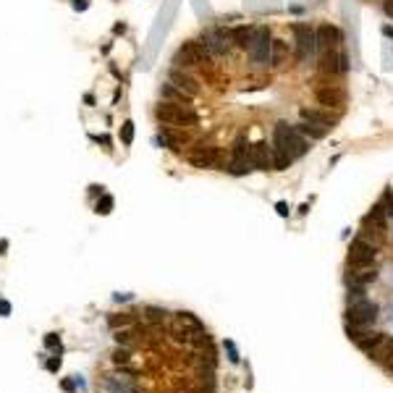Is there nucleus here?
<instances>
[{
	"mask_svg": "<svg viewBox=\"0 0 393 393\" xmlns=\"http://www.w3.org/2000/svg\"><path fill=\"white\" fill-rule=\"evenodd\" d=\"M270 145H273L275 152H286V155H291L294 160H296V157L307 155L309 139L294 123H289V121H278V123L273 126V142H270Z\"/></svg>",
	"mask_w": 393,
	"mask_h": 393,
	"instance_id": "1",
	"label": "nucleus"
},
{
	"mask_svg": "<svg viewBox=\"0 0 393 393\" xmlns=\"http://www.w3.org/2000/svg\"><path fill=\"white\" fill-rule=\"evenodd\" d=\"M155 118L173 128H189V126H196V121H199L192 105H176V102H163V100L155 108Z\"/></svg>",
	"mask_w": 393,
	"mask_h": 393,
	"instance_id": "2",
	"label": "nucleus"
},
{
	"mask_svg": "<svg viewBox=\"0 0 393 393\" xmlns=\"http://www.w3.org/2000/svg\"><path fill=\"white\" fill-rule=\"evenodd\" d=\"M270 45H273L270 29L265 24H254L252 42H249V48H246V55L252 60L254 69H268L270 66Z\"/></svg>",
	"mask_w": 393,
	"mask_h": 393,
	"instance_id": "3",
	"label": "nucleus"
},
{
	"mask_svg": "<svg viewBox=\"0 0 393 393\" xmlns=\"http://www.w3.org/2000/svg\"><path fill=\"white\" fill-rule=\"evenodd\" d=\"M294 32V58H296V63H307V60L315 58L317 52V37H315V26L309 24H294L291 26Z\"/></svg>",
	"mask_w": 393,
	"mask_h": 393,
	"instance_id": "4",
	"label": "nucleus"
},
{
	"mask_svg": "<svg viewBox=\"0 0 393 393\" xmlns=\"http://www.w3.org/2000/svg\"><path fill=\"white\" fill-rule=\"evenodd\" d=\"M377 260V244H372L367 236H357L349 246V254H346V268H369L375 265Z\"/></svg>",
	"mask_w": 393,
	"mask_h": 393,
	"instance_id": "5",
	"label": "nucleus"
},
{
	"mask_svg": "<svg viewBox=\"0 0 393 393\" xmlns=\"http://www.w3.org/2000/svg\"><path fill=\"white\" fill-rule=\"evenodd\" d=\"M380 317V307L377 301L372 299H362V301H354V304H346V322L351 325H365V328H372Z\"/></svg>",
	"mask_w": 393,
	"mask_h": 393,
	"instance_id": "6",
	"label": "nucleus"
},
{
	"mask_svg": "<svg viewBox=\"0 0 393 393\" xmlns=\"http://www.w3.org/2000/svg\"><path fill=\"white\" fill-rule=\"evenodd\" d=\"M210 60H213V55L207 52V48H205V42H202V40H189V42L181 45L178 52H176V63L181 66V69L205 66V63H210Z\"/></svg>",
	"mask_w": 393,
	"mask_h": 393,
	"instance_id": "7",
	"label": "nucleus"
},
{
	"mask_svg": "<svg viewBox=\"0 0 393 393\" xmlns=\"http://www.w3.org/2000/svg\"><path fill=\"white\" fill-rule=\"evenodd\" d=\"M317 69H320L322 76H341V74L349 71V58H346L344 50H325L320 55V63H317Z\"/></svg>",
	"mask_w": 393,
	"mask_h": 393,
	"instance_id": "8",
	"label": "nucleus"
},
{
	"mask_svg": "<svg viewBox=\"0 0 393 393\" xmlns=\"http://www.w3.org/2000/svg\"><path fill=\"white\" fill-rule=\"evenodd\" d=\"M344 330H346V336H349V341L357 346V349H362V351H369L372 349V344L380 338V333L377 330H372V328H365V325H351V322H344Z\"/></svg>",
	"mask_w": 393,
	"mask_h": 393,
	"instance_id": "9",
	"label": "nucleus"
},
{
	"mask_svg": "<svg viewBox=\"0 0 393 393\" xmlns=\"http://www.w3.org/2000/svg\"><path fill=\"white\" fill-rule=\"evenodd\" d=\"M202 42H205L207 52L213 58H225L231 52V32H225V29H215V32H207L202 37Z\"/></svg>",
	"mask_w": 393,
	"mask_h": 393,
	"instance_id": "10",
	"label": "nucleus"
},
{
	"mask_svg": "<svg viewBox=\"0 0 393 393\" xmlns=\"http://www.w3.org/2000/svg\"><path fill=\"white\" fill-rule=\"evenodd\" d=\"M315 97H317V102H320V105H325V108H341V105L346 102V92L341 87L330 84V81H325V84L317 87Z\"/></svg>",
	"mask_w": 393,
	"mask_h": 393,
	"instance_id": "11",
	"label": "nucleus"
},
{
	"mask_svg": "<svg viewBox=\"0 0 393 393\" xmlns=\"http://www.w3.org/2000/svg\"><path fill=\"white\" fill-rule=\"evenodd\" d=\"M315 37H317V50L325 52V50H333L344 42V34L341 29L333 26V24H320L315 29Z\"/></svg>",
	"mask_w": 393,
	"mask_h": 393,
	"instance_id": "12",
	"label": "nucleus"
},
{
	"mask_svg": "<svg viewBox=\"0 0 393 393\" xmlns=\"http://www.w3.org/2000/svg\"><path fill=\"white\" fill-rule=\"evenodd\" d=\"M249 160L254 171H273V145L268 142H254L249 149Z\"/></svg>",
	"mask_w": 393,
	"mask_h": 393,
	"instance_id": "13",
	"label": "nucleus"
},
{
	"mask_svg": "<svg viewBox=\"0 0 393 393\" xmlns=\"http://www.w3.org/2000/svg\"><path fill=\"white\" fill-rule=\"evenodd\" d=\"M299 118L301 121H309V123H315L317 128H322V131H333L338 118L330 116L328 110H320V108H301L299 110Z\"/></svg>",
	"mask_w": 393,
	"mask_h": 393,
	"instance_id": "14",
	"label": "nucleus"
},
{
	"mask_svg": "<svg viewBox=\"0 0 393 393\" xmlns=\"http://www.w3.org/2000/svg\"><path fill=\"white\" fill-rule=\"evenodd\" d=\"M168 81H171V84H176V87L181 89V92H186L189 97H196V95H199V81H196V79H194L186 69H181V66L171 69Z\"/></svg>",
	"mask_w": 393,
	"mask_h": 393,
	"instance_id": "15",
	"label": "nucleus"
},
{
	"mask_svg": "<svg viewBox=\"0 0 393 393\" xmlns=\"http://www.w3.org/2000/svg\"><path fill=\"white\" fill-rule=\"evenodd\" d=\"M367 357L375 362V365H380V367H385L391 362V357H393V336H388V333H380V338L372 344V349L367 351Z\"/></svg>",
	"mask_w": 393,
	"mask_h": 393,
	"instance_id": "16",
	"label": "nucleus"
},
{
	"mask_svg": "<svg viewBox=\"0 0 393 393\" xmlns=\"http://www.w3.org/2000/svg\"><path fill=\"white\" fill-rule=\"evenodd\" d=\"M377 281V268L369 265V268H354L344 275V283L346 286H369Z\"/></svg>",
	"mask_w": 393,
	"mask_h": 393,
	"instance_id": "17",
	"label": "nucleus"
},
{
	"mask_svg": "<svg viewBox=\"0 0 393 393\" xmlns=\"http://www.w3.org/2000/svg\"><path fill=\"white\" fill-rule=\"evenodd\" d=\"M189 160H192L196 168H213L218 163V147H213V145L194 147L192 152H189Z\"/></svg>",
	"mask_w": 393,
	"mask_h": 393,
	"instance_id": "18",
	"label": "nucleus"
},
{
	"mask_svg": "<svg viewBox=\"0 0 393 393\" xmlns=\"http://www.w3.org/2000/svg\"><path fill=\"white\" fill-rule=\"evenodd\" d=\"M252 32H254V24H252V26H246V24L233 26V29H231V45H233L236 50H246L249 42H252Z\"/></svg>",
	"mask_w": 393,
	"mask_h": 393,
	"instance_id": "19",
	"label": "nucleus"
},
{
	"mask_svg": "<svg viewBox=\"0 0 393 393\" xmlns=\"http://www.w3.org/2000/svg\"><path fill=\"white\" fill-rule=\"evenodd\" d=\"M160 100L163 102H176V105H189L192 102V97H189L186 92H181V89L176 87V84H163L160 87Z\"/></svg>",
	"mask_w": 393,
	"mask_h": 393,
	"instance_id": "20",
	"label": "nucleus"
},
{
	"mask_svg": "<svg viewBox=\"0 0 393 393\" xmlns=\"http://www.w3.org/2000/svg\"><path fill=\"white\" fill-rule=\"evenodd\" d=\"M286 58H289V42L273 40V45H270V66H273V69H281L286 63Z\"/></svg>",
	"mask_w": 393,
	"mask_h": 393,
	"instance_id": "21",
	"label": "nucleus"
},
{
	"mask_svg": "<svg viewBox=\"0 0 393 393\" xmlns=\"http://www.w3.org/2000/svg\"><path fill=\"white\" fill-rule=\"evenodd\" d=\"M139 333H145V328L142 325H128V328H118L116 330V341L118 344H123V346H131V344H137V336Z\"/></svg>",
	"mask_w": 393,
	"mask_h": 393,
	"instance_id": "22",
	"label": "nucleus"
},
{
	"mask_svg": "<svg viewBox=\"0 0 393 393\" xmlns=\"http://www.w3.org/2000/svg\"><path fill=\"white\" fill-rule=\"evenodd\" d=\"M223 171H228L231 176H249L254 168H252V160H233V157H231V160L225 163Z\"/></svg>",
	"mask_w": 393,
	"mask_h": 393,
	"instance_id": "23",
	"label": "nucleus"
},
{
	"mask_svg": "<svg viewBox=\"0 0 393 393\" xmlns=\"http://www.w3.org/2000/svg\"><path fill=\"white\" fill-rule=\"evenodd\" d=\"M296 128H299L301 134H304V137H307L309 142H317V139H325V137H328V131L317 128L315 123H309V121H299V123H296Z\"/></svg>",
	"mask_w": 393,
	"mask_h": 393,
	"instance_id": "24",
	"label": "nucleus"
},
{
	"mask_svg": "<svg viewBox=\"0 0 393 393\" xmlns=\"http://www.w3.org/2000/svg\"><path fill=\"white\" fill-rule=\"evenodd\" d=\"M249 149H252V142L246 137H239L231 147V157L233 160H249Z\"/></svg>",
	"mask_w": 393,
	"mask_h": 393,
	"instance_id": "25",
	"label": "nucleus"
},
{
	"mask_svg": "<svg viewBox=\"0 0 393 393\" xmlns=\"http://www.w3.org/2000/svg\"><path fill=\"white\" fill-rule=\"evenodd\" d=\"M137 322V312H121V315H110V320L108 325L113 330H118V328H128V325H134Z\"/></svg>",
	"mask_w": 393,
	"mask_h": 393,
	"instance_id": "26",
	"label": "nucleus"
},
{
	"mask_svg": "<svg viewBox=\"0 0 393 393\" xmlns=\"http://www.w3.org/2000/svg\"><path fill=\"white\" fill-rule=\"evenodd\" d=\"M367 299V286H346V304Z\"/></svg>",
	"mask_w": 393,
	"mask_h": 393,
	"instance_id": "27",
	"label": "nucleus"
},
{
	"mask_svg": "<svg viewBox=\"0 0 393 393\" xmlns=\"http://www.w3.org/2000/svg\"><path fill=\"white\" fill-rule=\"evenodd\" d=\"M142 317H145L147 322H155V325H157V322H165V320H168V312L160 309V307H147Z\"/></svg>",
	"mask_w": 393,
	"mask_h": 393,
	"instance_id": "28",
	"label": "nucleus"
},
{
	"mask_svg": "<svg viewBox=\"0 0 393 393\" xmlns=\"http://www.w3.org/2000/svg\"><path fill=\"white\" fill-rule=\"evenodd\" d=\"M291 163H294V157H291V155H286V152H275V149H273V171H286Z\"/></svg>",
	"mask_w": 393,
	"mask_h": 393,
	"instance_id": "29",
	"label": "nucleus"
},
{
	"mask_svg": "<svg viewBox=\"0 0 393 393\" xmlns=\"http://www.w3.org/2000/svg\"><path fill=\"white\" fill-rule=\"evenodd\" d=\"M173 317H178L181 322H184V325H189V328H194V330H205V325H202L199 320H196V317H194L192 312H176Z\"/></svg>",
	"mask_w": 393,
	"mask_h": 393,
	"instance_id": "30",
	"label": "nucleus"
},
{
	"mask_svg": "<svg viewBox=\"0 0 393 393\" xmlns=\"http://www.w3.org/2000/svg\"><path fill=\"white\" fill-rule=\"evenodd\" d=\"M110 210H113V196H110V194H100V202H97V210H95V213L108 215Z\"/></svg>",
	"mask_w": 393,
	"mask_h": 393,
	"instance_id": "31",
	"label": "nucleus"
},
{
	"mask_svg": "<svg viewBox=\"0 0 393 393\" xmlns=\"http://www.w3.org/2000/svg\"><path fill=\"white\" fill-rule=\"evenodd\" d=\"M121 142H123V145H131L134 142V123L131 121H123V126H121Z\"/></svg>",
	"mask_w": 393,
	"mask_h": 393,
	"instance_id": "32",
	"label": "nucleus"
},
{
	"mask_svg": "<svg viewBox=\"0 0 393 393\" xmlns=\"http://www.w3.org/2000/svg\"><path fill=\"white\" fill-rule=\"evenodd\" d=\"M380 205H383V210L388 213V218L393 215V189H388L383 196H380Z\"/></svg>",
	"mask_w": 393,
	"mask_h": 393,
	"instance_id": "33",
	"label": "nucleus"
},
{
	"mask_svg": "<svg viewBox=\"0 0 393 393\" xmlns=\"http://www.w3.org/2000/svg\"><path fill=\"white\" fill-rule=\"evenodd\" d=\"M128 359H131L128 349H118V351H113V362H116V365H128Z\"/></svg>",
	"mask_w": 393,
	"mask_h": 393,
	"instance_id": "34",
	"label": "nucleus"
},
{
	"mask_svg": "<svg viewBox=\"0 0 393 393\" xmlns=\"http://www.w3.org/2000/svg\"><path fill=\"white\" fill-rule=\"evenodd\" d=\"M225 349H228V359L233 365H239V351H236V344L233 341H225Z\"/></svg>",
	"mask_w": 393,
	"mask_h": 393,
	"instance_id": "35",
	"label": "nucleus"
},
{
	"mask_svg": "<svg viewBox=\"0 0 393 393\" xmlns=\"http://www.w3.org/2000/svg\"><path fill=\"white\" fill-rule=\"evenodd\" d=\"M45 346L48 349H55V346H60V338L55 333H48V338H45Z\"/></svg>",
	"mask_w": 393,
	"mask_h": 393,
	"instance_id": "36",
	"label": "nucleus"
},
{
	"mask_svg": "<svg viewBox=\"0 0 393 393\" xmlns=\"http://www.w3.org/2000/svg\"><path fill=\"white\" fill-rule=\"evenodd\" d=\"M11 315V301L0 299V317H8Z\"/></svg>",
	"mask_w": 393,
	"mask_h": 393,
	"instance_id": "37",
	"label": "nucleus"
},
{
	"mask_svg": "<svg viewBox=\"0 0 393 393\" xmlns=\"http://www.w3.org/2000/svg\"><path fill=\"white\" fill-rule=\"evenodd\" d=\"M275 210H278V215H281V218H289V205H286V202H278Z\"/></svg>",
	"mask_w": 393,
	"mask_h": 393,
	"instance_id": "38",
	"label": "nucleus"
},
{
	"mask_svg": "<svg viewBox=\"0 0 393 393\" xmlns=\"http://www.w3.org/2000/svg\"><path fill=\"white\" fill-rule=\"evenodd\" d=\"M74 8H76V11H87L89 8V0H74Z\"/></svg>",
	"mask_w": 393,
	"mask_h": 393,
	"instance_id": "39",
	"label": "nucleus"
},
{
	"mask_svg": "<svg viewBox=\"0 0 393 393\" xmlns=\"http://www.w3.org/2000/svg\"><path fill=\"white\" fill-rule=\"evenodd\" d=\"M48 369H50V372H58V369H60V359H50V362H48Z\"/></svg>",
	"mask_w": 393,
	"mask_h": 393,
	"instance_id": "40",
	"label": "nucleus"
},
{
	"mask_svg": "<svg viewBox=\"0 0 393 393\" xmlns=\"http://www.w3.org/2000/svg\"><path fill=\"white\" fill-rule=\"evenodd\" d=\"M383 11H385V13H388V16L393 19V0H385V3H383Z\"/></svg>",
	"mask_w": 393,
	"mask_h": 393,
	"instance_id": "41",
	"label": "nucleus"
},
{
	"mask_svg": "<svg viewBox=\"0 0 393 393\" xmlns=\"http://www.w3.org/2000/svg\"><path fill=\"white\" fill-rule=\"evenodd\" d=\"M63 391L71 393V391H74V380H63Z\"/></svg>",
	"mask_w": 393,
	"mask_h": 393,
	"instance_id": "42",
	"label": "nucleus"
},
{
	"mask_svg": "<svg viewBox=\"0 0 393 393\" xmlns=\"http://www.w3.org/2000/svg\"><path fill=\"white\" fill-rule=\"evenodd\" d=\"M113 32H116V34H123L126 26H123V24H116V29H113Z\"/></svg>",
	"mask_w": 393,
	"mask_h": 393,
	"instance_id": "43",
	"label": "nucleus"
},
{
	"mask_svg": "<svg viewBox=\"0 0 393 393\" xmlns=\"http://www.w3.org/2000/svg\"><path fill=\"white\" fill-rule=\"evenodd\" d=\"M5 249H8V241H0V257L5 254Z\"/></svg>",
	"mask_w": 393,
	"mask_h": 393,
	"instance_id": "44",
	"label": "nucleus"
},
{
	"mask_svg": "<svg viewBox=\"0 0 393 393\" xmlns=\"http://www.w3.org/2000/svg\"><path fill=\"white\" fill-rule=\"evenodd\" d=\"M385 369H388V372L393 375V357H391V362H388V365H385Z\"/></svg>",
	"mask_w": 393,
	"mask_h": 393,
	"instance_id": "45",
	"label": "nucleus"
}]
</instances>
